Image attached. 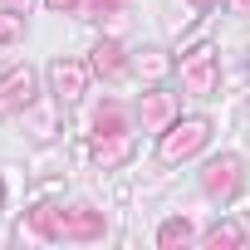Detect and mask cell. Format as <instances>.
<instances>
[{
    "mask_svg": "<svg viewBox=\"0 0 250 250\" xmlns=\"http://www.w3.org/2000/svg\"><path fill=\"white\" fill-rule=\"evenodd\" d=\"M93 69H98V74H118V69H123V64H118V49H113V44H98V49H93Z\"/></svg>",
    "mask_w": 250,
    "mask_h": 250,
    "instance_id": "obj_8",
    "label": "cell"
},
{
    "mask_svg": "<svg viewBox=\"0 0 250 250\" xmlns=\"http://www.w3.org/2000/svg\"><path fill=\"white\" fill-rule=\"evenodd\" d=\"M138 118L147 123V128H157V123H167V118H172V93H162V88L143 93V103H138Z\"/></svg>",
    "mask_w": 250,
    "mask_h": 250,
    "instance_id": "obj_6",
    "label": "cell"
},
{
    "mask_svg": "<svg viewBox=\"0 0 250 250\" xmlns=\"http://www.w3.org/2000/svg\"><path fill=\"white\" fill-rule=\"evenodd\" d=\"M157 240H162V245H177V240H191V226H187V221H167Z\"/></svg>",
    "mask_w": 250,
    "mask_h": 250,
    "instance_id": "obj_9",
    "label": "cell"
},
{
    "mask_svg": "<svg viewBox=\"0 0 250 250\" xmlns=\"http://www.w3.org/2000/svg\"><path fill=\"white\" fill-rule=\"evenodd\" d=\"M206 138H211V123L206 118H182V123H172L167 138H162V157L167 162H182L196 147H206Z\"/></svg>",
    "mask_w": 250,
    "mask_h": 250,
    "instance_id": "obj_1",
    "label": "cell"
},
{
    "mask_svg": "<svg viewBox=\"0 0 250 250\" xmlns=\"http://www.w3.org/2000/svg\"><path fill=\"white\" fill-rule=\"evenodd\" d=\"M182 79H187L191 93H211V88H216V54H211V49H196V54L182 64Z\"/></svg>",
    "mask_w": 250,
    "mask_h": 250,
    "instance_id": "obj_3",
    "label": "cell"
},
{
    "mask_svg": "<svg viewBox=\"0 0 250 250\" xmlns=\"http://www.w3.org/2000/svg\"><path fill=\"white\" fill-rule=\"evenodd\" d=\"M49 79H54L59 98H79V93H83V79H88V69H83V64H64V59H59V64L49 69Z\"/></svg>",
    "mask_w": 250,
    "mask_h": 250,
    "instance_id": "obj_5",
    "label": "cell"
},
{
    "mask_svg": "<svg viewBox=\"0 0 250 250\" xmlns=\"http://www.w3.org/2000/svg\"><path fill=\"white\" fill-rule=\"evenodd\" d=\"M35 221H40L49 235H69V240H88V235H103V221H98L93 211H74V216H69V211H64V216H49V211H40Z\"/></svg>",
    "mask_w": 250,
    "mask_h": 250,
    "instance_id": "obj_2",
    "label": "cell"
},
{
    "mask_svg": "<svg viewBox=\"0 0 250 250\" xmlns=\"http://www.w3.org/2000/svg\"><path fill=\"white\" fill-rule=\"evenodd\" d=\"M235 10H245V15H250V0H235Z\"/></svg>",
    "mask_w": 250,
    "mask_h": 250,
    "instance_id": "obj_12",
    "label": "cell"
},
{
    "mask_svg": "<svg viewBox=\"0 0 250 250\" xmlns=\"http://www.w3.org/2000/svg\"><path fill=\"white\" fill-rule=\"evenodd\" d=\"M235 172H240V157H221V162L206 167L201 187H206L211 196H230V191H235Z\"/></svg>",
    "mask_w": 250,
    "mask_h": 250,
    "instance_id": "obj_4",
    "label": "cell"
},
{
    "mask_svg": "<svg viewBox=\"0 0 250 250\" xmlns=\"http://www.w3.org/2000/svg\"><path fill=\"white\" fill-rule=\"evenodd\" d=\"M240 240H245V230H240V226H230V221L211 230V245H240Z\"/></svg>",
    "mask_w": 250,
    "mask_h": 250,
    "instance_id": "obj_10",
    "label": "cell"
},
{
    "mask_svg": "<svg viewBox=\"0 0 250 250\" xmlns=\"http://www.w3.org/2000/svg\"><path fill=\"white\" fill-rule=\"evenodd\" d=\"M196 5H211V0H196Z\"/></svg>",
    "mask_w": 250,
    "mask_h": 250,
    "instance_id": "obj_13",
    "label": "cell"
},
{
    "mask_svg": "<svg viewBox=\"0 0 250 250\" xmlns=\"http://www.w3.org/2000/svg\"><path fill=\"white\" fill-rule=\"evenodd\" d=\"M15 35H20V15L0 10V40H15Z\"/></svg>",
    "mask_w": 250,
    "mask_h": 250,
    "instance_id": "obj_11",
    "label": "cell"
},
{
    "mask_svg": "<svg viewBox=\"0 0 250 250\" xmlns=\"http://www.w3.org/2000/svg\"><path fill=\"white\" fill-rule=\"evenodd\" d=\"M30 103V74H10L5 83H0V108H15V103Z\"/></svg>",
    "mask_w": 250,
    "mask_h": 250,
    "instance_id": "obj_7",
    "label": "cell"
}]
</instances>
